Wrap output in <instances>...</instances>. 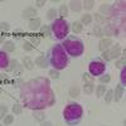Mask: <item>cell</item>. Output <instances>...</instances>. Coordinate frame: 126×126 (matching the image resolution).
I'll return each instance as SVG.
<instances>
[{
    "mask_svg": "<svg viewBox=\"0 0 126 126\" xmlns=\"http://www.w3.org/2000/svg\"><path fill=\"white\" fill-rule=\"evenodd\" d=\"M110 53H111V58H117V57L121 54V52H120V49H119V46H117V44L115 46V49H112Z\"/></svg>",
    "mask_w": 126,
    "mask_h": 126,
    "instance_id": "cell-17",
    "label": "cell"
},
{
    "mask_svg": "<svg viewBox=\"0 0 126 126\" xmlns=\"http://www.w3.org/2000/svg\"><path fill=\"white\" fill-rule=\"evenodd\" d=\"M33 116H34L37 120H39V121H43V120H44V113H43V111H33Z\"/></svg>",
    "mask_w": 126,
    "mask_h": 126,
    "instance_id": "cell-18",
    "label": "cell"
},
{
    "mask_svg": "<svg viewBox=\"0 0 126 126\" xmlns=\"http://www.w3.org/2000/svg\"><path fill=\"white\" fill-rule=\"evenodd\" d=\"M52 29H53V33H54V35L58 39H63V38L67 35V33H68L67 23L63 20V18L57 19L56 22L53 23V25H52Z\"/></svg>",
    "mask_w": 126,
    "mask_h": 126,
    "instance_id": "cell-4",
    "label": "cell"
},
{
    "mask_svg": "<svg viewBox=\"0 0 126 126\" xmlns=\"http://www.w3.org/2000/svg\"><path fill=\"white\" fill-rule=\"evenodd\" d=\"M56 15H57V10H56V9L52 8V9L48 10V14H47V18H48V19H54Z\"/></svg>",
    "mask_w": 126,
    "mask_h": 126,
    "instance_id": "cell-24",
    "label": "cell"
},
{
    "mask_svg": "<svg viewBox=\"0 0 126 126\" xmlns=\"http://www.w3.org/2000/svg\"><path fill=\"white\" fill-rule=\"evenodd\" d=\"M4 49L6 52H14L15 50V44L13 43V42H6L5 46H4Z\"/></svg>",
    "mask_w": 126,
    "mask_h": 126,
    "instance_id": "cell-16",
    "label": "cell"
},
{
    "mask_svg": "<svg viewBox=\"0 0 126 126\" xmlns=\"http://www.w3.org/2000/svg\"><path fill=\"white\" fill-rule=\"evenodd\" d=\"M23 64H24V67H25L27 69H29V71L33 69V62H32V59H30L29 57H25V58L23 59Z\"/></svg>",
    "mask_w": 126,
    "mask_h": 126,
    "instance_id": "cell-13",
    "label": "cell"
},
{
    "mask_svg": "<svg viewBox=\"0 0 126 126\" xmlns=\"http://www.w3.org/2000/svg\"><path fill=\"white\" fill-rule=\"evenodd\" d=\"M20 72H22V66H18V69L15 71V75H20Z\"/></svg>",
    "mask_w": 126,
    "mask_h": 126,
    "instance_id": "cell-44",
    "label": "cell"
},
{
    "mask_svg": "<svg viewBox=\"0 0 126 126\" xmlns=\"http://www.w3.org/2000/svg\"><path fill=\"white\" fill-rule=\"evenodd\" d=\"M112 96H113V91L112 90H109L107 93H106V96H105V102H106V103H111Z\"/></svg>",
    "mask_w": 126,
    "mask_h": 126,
    "instance_id": "cell-20",
    "label": "cell"
},
{
    "mask_svg": "<svg viewBox=\"0 0 126 126\" xmlns=\"http://www.w3.org/2000/svg\"><path fill=\"white\" fill-rule=\"evenodd\" d=\"M82 113H83V110L79 105L77 103H71L64 109V112H63V116H64L66 121L69 122L71 125L77 122L81 117H82Z\"/></svg>",
    "mask_w": 126,
    "mask_h": 126,
    "instance_id": "cell-3",
    "label": "cell"
},
{
    "mask_svg": "<svg viewBox=\"0 0 126 126\" xmlns=\"http://www.w3.org/2000/svg\"><path fill=\"white\" fill-rule=\"evenodd\" d=\"M102 58L105 59V61H111L112 58H111V53H110V52H103V53H102Z\"/></svg>",
    "mask_w": 126,
    "mask_h": 126,
    "instance_id": "cell-34",
    "label": "cell"
},
{
    "mask_svg": "<svg viewBox=\"0 0 126 126\" xmlns=\"http://www.w3.org/2000/svg\"><path fill=\"white\" fill-rule=\"evenodd\" d=\"M105 92H106V87H105V85H100L97 87V97H102Z\"/></svg>",
    "mask_w": 126,
    "mask_h": 126,
    "instance_id": "cell-22",
    "label": "cell"
},
{
    "mask_svg": "<svg viewBox=\"0 0 126 126\" xmlns=\"http://www.w3.org/2000/svg\"><path fill=\"white\" fill-rule=\"evenodd\" d=\"M122 93H124V87H122L121 85H117L116 90H115V92H113L115 101H116V102H119V101L121 100V97H122Z\"/></svg>",
    "mask_w": 126,
    "mask_h": 126,
    "instance_id": "cell-9",
    "label": "cell"
},
{
    "mask_svg": "<svg viewBox=\"0 0 126 126\" xmlns=\"http://www.w3.org/2000/svg\"><path fill=\"white\" fill-rule=\"evenodd\" d=\"M111 46H112V40H111V39H103V40H101V42H100L98 48H100V50H101V52H106Z\"/></svg>",
    "mask_w": 126,
    "mask_h": 126,
    "instance_id": "cell-7",
    "label": "cell"
},
{
    "mask_svg": "<svg viewBox=\"0 0 126 126\" xmlns=\"http://www.w3.org/2000/svg\"><path fill=\"white\" fill-rule=\"evenodd\" d=\"M0 112H1V117L5 115V112H6V107L5 106H1V109H0Z\"/></svg>",
    "mask_w": 126,
    "mask_h": 126,
    "instance_id": "cell-43",
    "label": "cell"
},
{
    "mask_svg": "<svg viewBox=\"0 0 126 126\" xmlns=\"http://www.w3.org/2000/svg\"><path fill=\"white\" fill-rule=\"evenodd\" d=\"M44 4H46L44 0H38V1H37V5L38 6H44Z\"/></svg>",
    "mask_w": 126,
    "mask_h": 126,
    "instance_id": "cell-42",
    "label": "cell"
},
{
    "mask_svg": "<svg viewBox=\"0 0 126 126\" xmlns=\"http://www.w3.org/2000/svg\"><path fill=\"white\" fill-rule=\"evenodd\" d=\"M110 79H111V77H110L109 75H105V76L100 77V82H102V83H109Z\"/></svg>",
    "mask_w": 126,
    "mask_h": 126,
    "instance_id": "cell-32",
    "label": "cell"
},
{
    "mask_svg": "<svg viewBox=\"0 0 126 126\" xmlns=\"http://www.w3.org/2000/svg\"><path fill=\"white\" fill-rule=\"evenodd\" d=\"M82 78H83V81H85L86 83H91V82L93 81L92 76L88 75V73H83V75H82Z\"/></svg>",
    "mask_w": 126,
    "mask_h": 126,
    "instance_id": "cell-25",
    "label": "cell"
},
{
    "mask_svg": "<svg viewBox=\"0 0 126 126\" xmlns=\"http://www.w3.org/2000/svg\"><path fill=\"white\" fill-rule=\"evenodd\" d=\"M110 8H111L110 5H107V4H103V5H101V8H100V9H101V12H103V13H107L109 10H110Z\"/></svg>",
    "mask_w": 126,
    "mask_h": 126,
    "instance_id": "cell-38",
    "label": "cell"
},
{
    "mask_svg": "<svg viewBox=\"0 0 126 126\" xmlns=\"http://www.w3.org/2000/svg\"><path fill=\"white\" fill-rule=\"evenodd\" d=\"M93 1H92V0H87V1H85V3H83V8H85V9H87V10H90V9H92L93 8Z\"/></svg>",
    "mask_w": 126,
    "mask_h": 126,
    "instance_id": "cell-29",
    "label": "cell"
},
{
    "mask_svg": "<svg viewBox=\"0 0 126 126\" xmlns=\"http://www.w3.org/2000/svg\"><path fill=\"white\" fill-rule=\"evenodd\" d=\"M22 111H23V109H22V106H20V105H14L13 106V112L14 113H16V115H20L22 113Z\"/></svg>",
    "mask_w": 126,
    "mask_h": 126,
    "instance_id": "cell-27",
    "label": "cell"
},
{
    "mask_svg": "<svg viewBox=\"0 0 126 126\" xmlns=\"http://www.w3.org/2000/svg\"><path fill=\"white\" fill-rule=\"evenodd\" d=\"M6 66H8V57H6V54L5 53H0V67L1 68H6Z\"/></svg>",
    "mask_w": 126,
    "mask_h": 126,
    "instance_id": "cell-12",
    "label": "cell"
},
{
    "mask_svg": "<svg viewBox=\"0 0 126 126\" xmlns=\"http://www.w3.org/2000/svg\"><path fill=\"white\" fill-rule=\"evenodd\" d=\"M67 12H68V9H67L66 5H62V6L59 8V14H61L62 16H67V14H68Z\"/></svg>",
    "mask_w": 126,
    "mask_h": 126,
    "instance_id": "cell-30",
    "label": "cell"
},
{
    "mask_svg": "<svg viewBox=\"0 0 126 126\" xmlns=\"http://www.w3.org/2000/svg\"><path fill=\"white\" fill-rule=\"evenodd\" d=\"M92 34H93V35H96V37H101V35H102V30H101V28H100V27H94L93 30H92Z\"/></svg>",
    "mask_w": 126,
    "mask_h": 126,
    "instance_id": "cell-28",
    "label": "cell"
},
{
    "mask_svg": "<svg viewBox=\"0 0 126 126\" xmlns=\"http://www.w3.org/2000/svg\"><path fill=\"white\" fill-rule=\"evenodd\" d=\"M111 32H112V29H111L110 27H107V28H105V29H103L102 33H103V34H106V35H110V34H112Z\"/></svg>",
    "mask_w": 126,
    "mask_h": 126,
    "instance_id": "cell-41",
    "label": "cell"
},
{
    "mask_svg": "<svg viewBox=\"0 0 126 126\" xmlns=\"http://www.w3.org/2000/svg\"><path fill=\"white\" fill-rule=\"evenodd\" d=\"M18 66H19V64H18V61H16V59H13L12 62H10V66L8 67V71H14Z\"/></svg>",
    "mask_w": 126,
    "mask_h": 126,
    "instance_id": "cell-26",
    "label": "cell"
},
{
    "mask_svg": "<svg viewBox=\"0 0 126 126\" xmlns=\"http://www.w3.org/2000/svg\"><path fill=\"white\" fill-rule=\"evenodd\" d=\"M9 28H10V25H9L8 23H5V22L1 23V32H8Z\"/></svg>",
    "mask_w": 126,
    "mask_h": 126,
    "instance_id": "cell-39",
    "label": "cell"
},
{
    "mask_svg": "<svg viewBox=\"0 0 126 126\" xmlns=\"http://www.w3.org/2000/svg\"><path fill=\"white\" fill-rule=\"evenodd\" d=\"M81 22H82L83 24H90V23L92 22V16H91L90 14H85V15L82 16V20H81Z\"/></svg>",
    "mask_w": 126,
    "mask_h": 126,
    "instance_id": "cell-23",
    "label": "cell"
},
{
    "mask_svg": "<svg viewBox=\"0 0 126 126\" xmlns=\"http://www.w3.org/2000/svg\"><path fill=\"white\" fill-rule=\"evenodd\" d=\"M35 14H37V9H34V8H27V9L23 10L22 16H23V19H33V16Z\"/></svg>",
    "mask_w": 126,
    "mask_h": 126,
    "instance_id": "cell-6",
    "label": "cell"
},
{
    "mask_svg": "<svg viewBox=\"0 0 126 126\" xmlns=\"http://www.w3.org/2000/svg\"><path fill=\"white\" fill-rule=\"evenodd\" d=\"M13 121H14L13 116H12V115H8V116L4 119V125H9V124H12Z\"/></svg>",
    "mask_w": 126,
    "mask_h": 126,
    "instance_id": "cell-33",
    "label": "cell"
},
{
    "mask_svg": "<svg viewBox=\"0 0 126 126\" xmlns=\"http://www.w3.org/2000/svg\"><path fill=\"white\" fill-rule=\"evenodd\" d=\"M40 25V19L39 18H34V19H30V22H29V28L32 30H35L38 29Z\"/></svg>",
    "mask_w": 126,
    "mask_h": 126,
    "instance_id": "cell-10",
    "label": "cell"
},
{
    "mask_svg": "<svg viewBox=\"0 0 126 126\" xmlns=\"http://www.w3.org/2000/svg\"><path fill=\"white\" fill-rule=\"evenodd\" d=\"M121 81H122L124 87H125V85H126V68H125V67H124V69H122V72H121Z\"/></svg>",
    "mask_w": 126,
    "mask_h": 126,
    "instance_id": "cell-36",
    "label": "cell"
},
{
    "mask_svg": "<svg viewBox=\"0 0 126 126\" xmlns=\"http://www.w3.org/2000/svg\"><path fill=\"white\" fill-rule=\"evenodd\" d=\"M49 76H50V78L56 79V78H58V77H59V73H58L57 71H53V69H52V71L49 72Z\"/></svg>",
    "mask_w": 126,
    "mask_h": 126,
    "instance_id": "cell-37",
    "label": "cell"
},
{
    "mask_svg": "<svg viewBox=\"0 0 126 126\" xmlns=\"http://www.w3.org/2000/svg\"><path fill=\"white\" fill-rule=\"evenodd\" d=\"M94 18H96V19H97V22H100V23H105V22H106V20H105V18L101 16L100 14H96V15H94Z\"/></svg>",
    "mask_w": 126,
    "mask_h": 126,
    "instance_id": "cell-40",
    "label": "cell"
},
{
    "mask_svg": "<svg viewBox=\"0 0 126 126\" xmlns=\"http://www.w3.org/2000/svg\"><path fill=\"white\" fill-rule=\"evenodd\" d=\"M63 47L72 57H79L83 53V43L75 37H69L68 39H66L63 42Z\"/></svg>",
    "mask_w": 126,
    "mask_h": 126,
    "instance_id": "cell-2",
    "label": "cell"
},
{
    "mask_svg": "<svg viewBox=\"0 0 126 126\" xmlns=\"http://www.w3.org/2000/svg\"><path fill=\"white\" fill-rule=\"evenodd\" d=\"M90 73L92 76H98V75H101V73H103L105 72V63H102V62H100V61H93V62H91L90 63Z\"/></svg>",
    "mask_w": 126,
    "mask_h": 126,
    "instance_id": "cell-5",
    "label": "cell"
},
{
    "mask_svg": "<svg viewBox=\"0 0 126 126\" xmlns=\"http://www.w3.org/2000/svg\"><path fill=\"white\" fill-rule=\"evenodd\" d=\"M23 48L27 50V52H30V50H33V46H32L30 43H29V42H24V43H23Z\"/></svg>",
    "mask_w": 126,
    "mask_h": 126,
    "instance_id": "cell-31",
    "label": "cell"
},
{
    "mask_svg": "<svg viewBox=\"0 0 126 126\" xmlns=\"http://www.w3.org/2000/svg\"><path fill=\"white\" fill-rule=\"evenodd\" d=\"M67 56L63 50V47L61 44H56L52 48V53H50V64L57 69H63L67 66Z\"/></svg>",
    "mask_w": 126,
    "mask_h": 126,
    "instance_id": "cell-1",
    "label": "cell"
},
{
    "mask_svg": "<svg viewBox=\"0 0 126 126\" xmlns=\"http://www.w3.org/2000/svg\"><path fill=\"white\" fill-rule=\"evenodd\" d=\"M69 8L72 10H75V12H79L82 9V3L81 1H71L69 3Z\"/></svg>",
    "mask_w": 126,
    "mask_h": 126,
    "instance_id": "cell-11",
    "label": "cell"
},
{
    "mask_svg": "<svg viewBox=\"0 0 126 126\" xmlns=\"http://www.w3.org/2000/svg\"><path fill=\"white\" fill-rule=\"evenodd\" d=\"M35 63H37V66L39 67V68H46V67H48V59L44 57V56H39L37 59H35Z\"/></svg>",
    "mask_w": 126,
    "mask_h": 126,
    "instance_id": "cell-8",
    "label": "cell"
},
{
    "mask_svg": "<svg viewBox=\"0 0 126 126\" xmlns=\"http://www.w3.org/2000/svg\"><path fill=\"white\" fill-rule=\"evenodd\" d=\"M125 62H126V61H125V57H124V58H121L120 61L116 62V67H117V68H122V67H125Z\"/></svg>",
    "mask_w": 126,
    "mask_h": 126,
    "instance_id": "cell-35",
    "label": "cell"
},
{
    "mask_svg": "<svg viewBox=\"0 0 126 126\" xmlns=\"http://www.w3.org/2000/svg\"><path fill=\"white\" fill-rule=\"evenodd\" d=\"M83 92L87 93V94L92 93V92H93V83H92V82H91V83H86V85L83 86Z\"/></svg>",
    "mask_w": 126,
    "mask_h": 126,
    "instance_id": "cell-15",
    "label": "cell"
},
{
    "mask_svg": "<svg viewBox=\"0 0 126 126\" xmlns=\"http://www.w3.org/2000/svg\"><path fill=\"white\" fill-rule=\"evenodd\" d=\"M40 33H42V37H49L50 35L49 27L48 25H43V28H42V30H40Z\"/></svg>",
    "mask_w": 126,
    "mask_h": 126,
    "instance_id": "cell-21",
    "label": "cell"
},
{
    "mask_svg": "<svg viewBox=\"0 0 126 126\" xmlns=\"http://www.w3.org/2000/svg\"><path fill=\"white\" fill-rule=\"evenodd\" d=\"M72 28H73V32H75V33H79V32L82 30V23L78 22V20H76V22H73Z\"/></svg>",
    "mask_w": 126,
    "mask_h": 126,
    "instance_id": "cell-14",
    "label": "cell"
},
{
    "mask_svg": "<svg viewBox=\"0 0 126 126\" xmlns=\"http://www.w3.org/2000/svg\"><path fill=\"white\" fill-rule=\"evenodd\" d=\"M78 93H79V88H78V87H72V88L69 90V96L73 97V98L77 97Z\"/></svg>",
    "mask_w": 126,
    "mask_h": 126,
    "instance_id": "cell-19",
    "label": "cell"
}]
</instances>
